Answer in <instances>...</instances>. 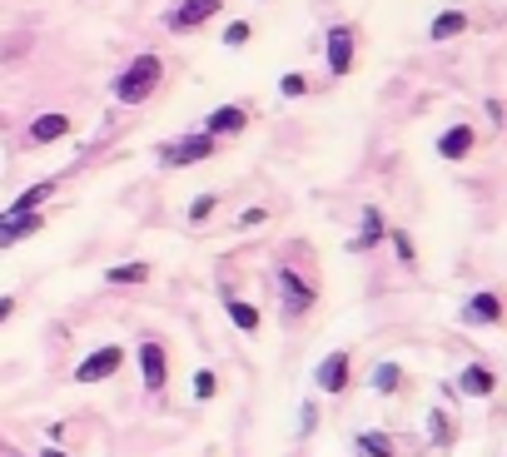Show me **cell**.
Wrapping results in <instances>:
<instances>
[{
	"instance_id": "obj_1",
	"label": "cell",
	"mask_w": 507,
	"mask_h": 457,
	"mask_svg": "<svg viewBox=\"0 0 507 457\" xmlns=\"http://www.w3.org/2000/svg\"><path fill=\"white\" fill-rule=\"evenodd\" d=\"M164 80V60L160 55H134L130 65L114 75V100L120 104H144Z\"/></svg>"
},
{
	"instance_id": "obj_2",
	"label": "cell",
	"mask_w": 507,
	"mask_h": 457,
	"mask_svg": "<svg viewBox=\"0 0 507 457\" xmlns=\"http://www.w3.org/2000/svg\"><path fill=\"white\" fill-rule=\"evenodd\" d=\"M273 289H279L283 318H303L313 303H319V289H313V279H303L293 263H279V269H273Z\"/></svg>"
},
{
	"instance_id": "obj_3",
	"label": "cell",
	"mask_w": 507,
	"mask_h": 457,
	"mask_svg": "<svg viewBox=\"0 0 507 457\" xmlns=\"http://www.w3.org/2000/svg\"><path fill=\"white\" fill-rule=\"evenodd\" d=\"M214 150H219L214 134L194 130V134H179V140H164V144H160V164H164V169H184V164H199V159H209Z\"/></svg>"
},
{
	"instance_id": "obj_4",
	"label": "cell",
	"mask_w": 507,
	"mask_h": 457,
	"mask_svg": "<svg viewBox=\"0 0 507 457\" xmlns=\"http://www.w3.org/2000/svg\"><path fill=\"white\" fill-rule=\"evenodd\" d=\"M458 318L468 328H502L507 323V299H502L498 289H478L468 303L458 308Z\"/></svg>"
},
{
	"instance_id": "obj_5",
	"label": "cell",
	"mask_w": 507,
	"mask_h": 457,
	"mask_svg": "<svg viewBox=\"0 0 507 457\" xmlns=\"http://www.w3.org/2000/svg\"><path fill=\"white\" fill-rule=\"evenodd\" d=\"M313 382H319V392H329V398L348 392V382H353V353H348V348H333V353H323L319 368H313Z\"/></svg>"
},
{
	"instance_id": "obj_6",
	"label": "cell",
	"mask_w": 507,
	"mask_h": 457,
	"mask_svg": "<svg viewBox=\"0 0 507 457\" xmlns=\"http://www.w3.org/2000/svg\"><path fill=\"white\" fill-rule=\"evenodd\" d=\"M120 368H124V348L120 343H100L75 363V382H104V378L120 373Z\"/></svg>"
},
{
	"instance_id": "obj_7",
	"label": "cell",
	"mask_w": 507,
	"mask_h": 457,
	"mask_svg": "<svg viewBox=\"0 0 507 457\" xmlns=\"http://www.w3.org/2000/svg\"><path fill=\"white\" fill-rule=\"evenodd\" d=\"M358 60V30L353 25H329V75L343 80Z\"/></svg>"
},
{
	"instance_id": "obj_8",
	"label": "cell",
	"mask_w": 507,
	"mask_h": 457,
	"mask_svg": "<svg viewBox=\"0 0 507 457\" xmlns=\"http://www.w3.org/2000/svg\"><path fill=\"white\" fill-rule=\"evenodd\" d=\"M219 10H224V0H179L174 15H169V30H174V35H189V30L209 25Z\"/></svg>"
},
{
	"instance_id": "obj_9",
	"label": "cell",
	"mask_w": 507,
	"mask_h": 457,
	"mask_svg": "<svg viewBox=\"0 0 507 457\" xmlns=\"http://www.w3.org/2000/svg\"><path fill=\"white\" fill-rule=\"evenodd\" d=\"M134 358H140V378H144V388H150V392H164V382H169V353H164V343L144 338V343L134 348Z\"/></svg>"
},
{
	"instance_id": "obj_10",
	"label": "cell",
	"mask_w": 507,
	"mask_h": 457,
	"mask_svg": "<svg viewBox=\"0 0 507 457\" xmlns=\"http://www.w3.org/2000/svg\"><path fill=\"white\" fill-rule=\"evenodd\" d=\"M383 239H388L383 209H378V204H363V214H358V233L348 239V253H368V249H378Z\"/></svg>"
},
{
	"instance_id": "obj_11",
	"label": "cell",
	"mask_w": 507,
	"mask_h": 457,
	"mask_svg": "<svg viewBox=\"0 0 507 457\" xmlns=\"http://www.w3.org/2000/svg\"><path fill=\"white\" fill-rule=\"evenodd\" d=\"M438 159H448V164H458V159H468L472 150H478V130L472 124H448V130L438 134Z\"/></svg>"
},
{
	"instance_id": "obj_12",
	"label": "cell",
	"mask_w": 507,
	"mask_h": 457,
	"mask_svg": "<svg viewBox=\"0 0 507 457\" xmlns=\"http://www.w3.org/2000/svg\"><path fill=\"white\" fill-rule=\"evenodd\" d=\"M249 130V110L244 104H219V110H209L204 120V134H214V140H234V134Z\"/></svg>"
},
{
	"instance_id": "obj_13",
	"label": "cell",
	"mask_w": 507,
	"mask_h": 457,
	"mask_svg": "<svg viewBox=\"0 0 507 457\" xmlns=\"http://www.w3.org/2000/svg\"><path fill=\"white\" fill-rule=\"evenodd\" d=\"M50 219L40 214V209H25V214H0V249H10V243L30 239V233H40Z\"/></svg>"
},
{
	"instance_id": "obj_14",
	"label": "cell",
	"mask_w": 507,
	"mask_h": 457,
	"mask_svg": "<svg viewBox=\"0 0 507 457\" xmlns=\"http://www.w3.org/2000/svg\"><path fill=\"white\" fill-rule=\"evenodd\" d=\"M458 392L462 398H492V392H498V373H492L488 363H468L458 373Z\"/></svg>"
},
{
	"instance_id": "obj_15",
	"label": "cell",
	"mask_w": 507,
	"mask_h": 457,
	"mask_svg": "<svg viewBox=\"0 0 507 457\" xmlns=\"http://www.w3.org/2000/svg\"><path fill=\"white\" fill-rule=\"evenodd\" d=\"M70 130H75V124H70V114H35V120H30V130H25V140L30 144H60Z\"/></svg>"
},
{
	"instance_id": "obj_16",
	"label": "cell",
	"mask_w": 507,
	"mask_h": 457,
	"mask_svg": "<svg viewBox=\"0 0 507 457\" xmlns=\"http://www.w3.org/2000/svg\"><path fill=\"white\" fill-rule=\"evenodd\" d=\"M468 25H472L468 10H438V15H432V25H428V40H432V45H442V40H458Z\"/></svg>"
},
{
	"instance_id": "obj_17",
	"label": "cell",
	"mask_w": 507,
	"mask_h": 457,
	"mask_svg": "<svg viewBox=\"0 0 507 457\" xmlns=\"http://www.w3.org/2000/svg\"><path fill=\"white\" fill-rule=\"evenodd\" d=\"M150 263L144 259H130V263H110L104 269V283H124V289H134V283H150Z\"/></svg>"
},
{
	"instance_id": "obj_18",
	"label": "cell",
	"mask_w": 507,
	"mask_h": 457,
	"mask_svg": "<svg viewBox=\"0 0 507 457\" xmlns=\"http://www.w3.org/2000/svg\"><path fill=\"white\" fill-rule=\"evenodd\" d=\"M224 313H229V323H234L239 333H259V328H263V313L254 303H244V299H229Z\"/></svg>"
},
{
	"instance_id": "obj_19",
	"label": "cell",
	"mask_w": 507,
	"mask_h": 457,
	"mask_svg": "<svg viewBox=\"0 0 507 457\" xmlns=\"http://www.w3.org/2000/svg\"><path fill=\"white\" fill-rule=\"evenodd\" d=\"M403 382H408L403 363H378V368H373V392H383V398H393Z\"/></svg>"
},
{
	"instance_id": "obj_20",
	"label": "cell",
	"mask_w": 507,
	"mask_h": 457,
	"mask_svg": "<svg viewBox=\"0 0 507 457\" xmlns=\"http://www.w3.org/2000/svg\"><path fill=\"white\" fill-rule=\"evenodd\" d=\"M363 457H398V442L388 438V432H358V442H353Z\"/></svg>"
},
{
	"instance_id": "obj_21",
	"label": "cell",
	"mask_w": 507,
	"mask_h": 457,
	"mask_svg": "<svg viewBox=\"0 0 507 457\" xmlns=\"http://www.w3.org/2000/svg\"><path fill=\"white\" fill-rule=\"evenodd\" d=\"M388 243H393V253H398V263H403V269H413V263H418V243H413V233H408V229H393V224H388Z\"/></svg>"
},
{
	"instance_id": "obj_22",
	"label": "cell",
	"mask_w": 507,
	"mask_h": 457,
	"mask_svg": "<svg viewBox=\"0 0 507 457\" xmlns=\"http://www.w3.org/2000/svg\"><path fill=\"white\" fill-rule=\"evenodd\" d=\"M50 194H55V184H50V179H45V184H30V189H25V194H20V199H15V204H10V209H5V214H25V209H40V204H45V199H50Z\"/></svg>"
},
{
	"instance_id": "obj_23",
	"label": "cell",
	"mask_w": 507,
	"mask_h": 457,
	"mask_svg": "<svg viewBox=\"0 0 507 457\" xmlns=\"http://www.w3.org/2000/svg\"><path fill=\"white\" fill-rule=\"evenodd\" d=\"M428 432H432V442H438V448H452V438H458V428H452V418L442 408L428 412Z\"/></svg>"
},
{
	"instance_id": "obj_24",
	"label": "cell",
	"mask_w": 507,
	"mask_h": 457,
	"mask_svg": "<svg viewBox=\"0 0 507 457\" xmlns=\"http://www.w3.org/2000/svg\"><path fill=\"white\" fill-rule=\"evenodd\" d=\"M214 392H219V373H214V368H199V373H194V398L209 402Z\"/></svg>"
},
{
	"instance_id": "obj_25",
	"label": "cell",
	"mask_w": 507,
	"mask_h": 457,
	"mask_svg": "<svg viewBox=\"0 0 507 457\" xmlns=\"http://www.w3.org/2000/svg\"><path fill=\"white\" fill-rule=\"evenodd\" d=\"M259 224H269V209H259V204H254V209H244V214L234 219V229H244V233H254Z\"/></svg>"
},
{
	"instance_id": "obj_26",
	"label": "cell",
	"mask_w": 507,
	"mask_h": 457,
	"mask_svg": "<svg viewBox=\"0 0 507 457\" xmlns=\"http://www.w3.org/2000/svg\"><path fill=\"white\" fill-rule=\"evenodd\" d=\"M219 209V199L214 194H204V199H194V204H189V224H204L209 214H214Z\"/></svg>"
},
{
	"instance_id": "obj_27",
	"label": "cell",
	"mask_w": 507,
	"mask_h": 457,
	"mask_svg": "<svg viewBox=\"0 0 507 457\" xmlns=\"http://www.w3.org/2000/svg\"><path fill=\"white\" fill-rule=\"evenodd\" d=\"M279 90H283V100H299V94L309 90V80H303V75H283V80H279Z\"/></svg>"
},
{
	"instance_id": "obj_28",
	"label": "cell",
	"mask_w": 507,
	"mask_h": 457,
	"mask_svg": "<svg viewBox=\"0 0 507 457\" xmlns=\"http://www.w3.org/2000/svg\"><path fill=\"white\" fill-rule=\"evenodd\" d=\"M224 45L229 50H234V45H249V25H244V20H234V25L224 30Z\"/></svg>"
},
{
	"instance_id": "obj_29",
	"label": "cell",
	"mask_w": 507,
	"mask_h": 457,
	"mask_svg": "<svg viewBox=\"0 0 507 457\" xmlns=\"http://www.w3.org/2000/svg\"><path fill=\"white\" fill-rule=\"evenodd\" d=\"M319 428V408L313 402H303V412H299V432H313Z\"/></svg>"
},
{
	"instance_id": "obj_30",
	"label": "cell",
	"mask_w": 507,
	"mask_h": 457,
	"mask_svg": "<svg viewBox=\"0 0 507 457\" xmlns=\"http://www.w3.org/2000/svg\"><path fill=\"white\" fill-rule=\"evenodd\" d=\"M10 313H15V299H10V293H5V299H0V323H5Z\"/></svg>"
},
{
	"instance_id": "obj_31",
	"label": "cell",
	"mask_w": 507,
	"mask_h": 457,
	"mask_svg": "<svg viewBox=\"0 0 507 457\" xmlns=\"http://www.w3.org/2000/svg\"><path fill=\"white\" fill-rule=\"evenodd\" d=\"M35 457H70V452H60V448H45V452H35Z\"/></svg>"
}]
</instances>
